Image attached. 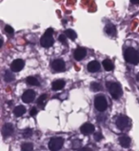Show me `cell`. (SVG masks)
<instances>
[{
	"label": "cell",
	"mask_w": 139,
	"mask_h": 151,
	"mask_svg": "<svg viewBox=\"0 0 139 151\" xmlns=\"http://www.w3.org/2000/svg\"><path fill=\"white\" fill-rule=\"evenodd\" d=\"M125 60L128 63L132 65H138L139 64V53L136 50L133 48H128L124 52Z\"/></svg>",
	"instance_id": "obj_1"
},
{
	"label": "cell",
	"mask_w": 139,
	"mask_h": 151,
	"mask_svg": "<svg viewBox=\"0 0 139 151\" xmlns=\"http://www.w3.org/2000/svg\"><path fill=\"white\" fill-rule=\"evenodd\" d=\"M106 86L111 93V97L115 99V100L119 99V97L122 95V90H121L119 84L115 83V82H108Z\"/></svg>",
	"instance_id": "obj_2"
},
{
	"label": "cell",
	"mask_w": 139,
	"mask_h": 151,
	"mask_svg": "<svg viewBox=\"0 0 139 151\" xmlns=\"http://www.w3.org/2000/svg\"><path fill=\"white\" fill-rule=\"evenodd\" d=\"M53 33H54V29L51 28H49L47 29L40 40V44L42 45V47H44V48H50V47H51V45L54 44Z\"/></svg>",
	"instance_id": "obj_3"
},
{
	"label": "cell",
	"mask_w": 139,
	"mask_h": 151,
	"mask_svg": "<svg viewBox=\"0 0 139 151\" xmlns=\"http://www.w3.org/2000/svg\"><path fill=\"white\" fill-rule=\"evenodd\" d=\"M94 106L98 111L103 112L107 109L108 107V102L106 100L105 96L103 95H97L94 99Z\"/></svg>",
	"instance_id": "obj_4"
},
{
	"label": "cell",
	"mask_w": 139,
	"mask_h": 151,
	"mask_svg": "<svg viewBox=\"0 0 139 151\" xmlns=\"http://www.w3.org/2000/svg\"><path fill=\"white\" fill-rule=\"evenodd\" d=\"M64 140L62 138H53L49 143V148L51 151H58L63 146Z\"/></svg>",
	"instance_id": "obj_5"
},
{
	"label": "cell",
	"mask_w": 139,
	"mask_h": 151,
	"mask_svg": "<svg viewBox=\"0 0 139 151\" xmlns=\"http://www.w3.org/2000/svg\"><path fill=\"white\" fill-rule=\"evenodd\" d=\"M65 62L63 61L62 59H55L54 61L51 64V68L54 71H57V72H61L65 70Z\"/></svg>",
	"instance_id": "obj_6"
},
{
	"label": "cell",
	"mask_w": 139,
	"mask_h": 151,
	"mask_svg": "<svg viewBox=\"0 0 139 151\" xmlns=\"http://www.w3.org/2000/svg\"><path fill=\"white\" fill-rule=\"evenodd\" d=\"M25 66V62L22 59H16L11 65V68L12 71L14 72H19L20 70H23V68Z\"/></svg>",
	"instance_id": "obj_7"
},
{
	"label": "cell",
	"mask_w": 139,
	"mask_h": 151,
	"mask_svg": "<svg viewBox=\"0 0 139 151\" xmlns=\"http://www.w3.org/2000/svg\"><path fill=\"white\" fill-rule=\"evenodd\" d=\"M34 98H35V93H34L33 90H26V91L23 93L22 97H21V99H22V101L26 104H29L31 103L34 100Z\"/></svg>",
	"instance_id": "obj_8"
},
{
	"label": "cell",
	"mask_w": 139,
	"mask_h": 151,
	"mask_svg": "<svg viewBox=\"0 0 139 151\" xmlns=\"http://www.w3.org/2000/svg\"><path fill=\"white\" fill-rule=\"evenodd\" d=\"M80 131H81L82 134H84V135H90V134H92V133L94 132V126L92 124H90V123L84 124L83 126L81 127Z\"/></svg>",
	"instance_id": "obj_9"
},
{
	"label": "cell",
	"mask_w": 139,
	"mask_h": 151,
	"mask_svg": "<svg viewBox=\"0 0 139 151\" xmlns=\"http://www.w3.org/2000/svg\"><path fill=\"white\" fill-rule=\"evenodd\" d=\"M87 55V50L85 48H78L75 50V53H73V56H75V59L77 60V61H80V60L83 59L85 56Z\"/></svg>",
	"instance_id": "obj_10"
},
{
	"label": "cell",
	"mask_w": 139,
	"mask_h": 151,
	"mask_svg": "<svg viewBox=\"0 0 139 151\" xmlns=\"http://www.w3.org/2000/svg\"><path fill=\"white\" fill-rule=\"evenodd\" d=\"M128 124H129V119L126 117V116H120V117H118V119L116 120V126L120 129L127 127Z\"/></svg>",
	"instance_id": "obj_11"
},
{
	"label": "cell",
	"mask_w": 139,
	"mask_h": 151,
	"mask_svg": "<svg viewBox=\"0 0 139 151\" xmlns=\"http://www.w3.org/2000/svg\"><path fill=\"white\" fill-rule=\"evenodd\" d=\"M14 133V127L11 124H5L4 127H2V135L4 138H7L9 136H11Z\"/></svg>",
	"instance_id": "obj_12"
},
{
	"label": "cell",
	"mask_w": 139,
	"mask_h": 151,
	"mask_svg": "<svg viewBox=\"0 0 139 151\" xmlns=\"http://www.w3.org/2000/svg\"><path fill=\"white\" fill-rule=\"evenodd\" d=\"M100 70V64L97 61H92L88 64V70L90 72H97Z\"/></svg>",
	"instance_id": "obj_13"
},
{
	"label": "cell",
	"mask_w": 139,
	"mask_h": 151,
	"mask_svg": "<svg viewBox=\"0 0 139 151\" xmlns=\"http://www.w3.org/2000/svg\"><path fill=\"white\" fill-rule=\"evenodd\" d=\"M119 144L124 148H128L131 145V139L128 136H122L119 138Z\"/></svg>",
	"instance_id": "obj_14"
},
{
	"label": "cell",
	"mask_w": 139,
	"mask_h": 151,
	"mask_svg": "<svg viewBox=\"0 0 139 151\" xmlns=\"http://www.w3.org/2000/svg\"><path fill=\"white\" fill-rule=\"evenodd\" d=\"M65 87V81L64 80H55L53 82V84H51V88L54 90H59V89H62L63 88Z\"/></svg>",
	"instance_id": "obj_15"
},
{
	"label": "cell",
	"mask_w": 139,
	"mask_h": 151,
	"mask_svg": "<svg viewBox=\"0 0 139 151\" xmlns=\"http://www.w3.org/2000/svg\"><path fill=\"white\" fill-rule=\"evenodd\" d=\"M26 113V107L24 106H16L14 110V114L17 117H20V116H22Z\"/></svg>",
	"instance_id": "obj_16"
},
{
	"label": "cell",
	"mask_w": 139,
	"mask_h": 151,
	"mask_svg": "<svg viewBox=\"0 0 139 151\" xmlns=\"http://www.w3.org/2000/svg\"><path fill=\"white\" fill-rule=\"evenodd\" d=\"M102 65H103L104 68H105V70H107V71H111V70H112V68H114V65H112L111 60H109V59L104 60Z\"/></svg>",
	"instance_id": "obj_17"
},
{
	"label": "cell",
	"mask_w": 139,
	"mask_h": 151,
	"mask_svg": "<svg viewBox=\"0 0 139 151\" xmlns=\"http://www.w3.org/2000/svg\"><path fill=\"white\" fill-rule=\"evenodd\" d=\"M105 32L109 35H114L116 31H115V27L114 25H108L105 27Z\"/></svg>",
	"instance_id": "obj_18"
},
{
	"label": "cell",
	"mask_w": 139,
	"mask_h": 151,
	"mask_svg": "<svg viewBox=\"0 0 139 151\" xmlns=\"http://www.w3.org/2000/svg\"><path fill=\"white\" fill-rule=\"evenodd\" d=\"M26 83H27L28 85H31V86H39L38 80L35 78V77H33V76L27 77V79H26Z\"/></svg>",
	"instance_id": "obj_19"
},
{
	"label": "cell",
	"mask_w": 139,
	"mask_h": 151,
	"mask_svg": "<svg viewBox=\"0 0 139 151\" xmlns=\"http://www.w3.org/2000/svg\"><path fill=\"white\" fill-rule=\"evenodd\" d=\"M65 35H66L67 37H69L71 40H75L77 37V34L75 31H73V29H67V31L65 32Z\"/></svg>",
	"instance_id": "obj_20"
},
{
	"label": "cell",
	"mask_w": 139,
	"mask_h": 151,
	"mask_svg": "<svg viewBox=\"0 0 139 151\" xmlns=\"http://www.w3.org/2000/svg\"><path fill=\"white\" fill-rule=\"evenodd\" d=\"M47 98H48V96L46 95V94H42V95L38 98L37 105L38 106H41V109H43V107H44V105H45L46 102H47Z\"/></svg>",
	"instance_id": "obj_21"
},
{
	"label": "cell",
	"mask_w": 139,
	"mask_h": 151,
	"mask_svg": "<svg viewBox=\"0 0 139 151\" xmlns=\"http://www.w3.org/2000/svg\"><path fill=\"white\" fill-rule=\"evenodd\" d=\"M21 149H22V151H33V145L31 143H24L21 146Z\"/></svg>",
	"instance_id": "obj_22"
},
{
	"label": "cell",
	"mask_w": 139,
	"mask_h": 151,
	"mask_svg": "<svg viewBox=\"0 0 139 151\" xmlns=\"http://www.w3.org/2000/svg\"><path fill=\"white\" fill-rule=\"evenodd\" d=\"M4 79H5V81L6 82H11V81H12L14 79V76L12 74V73L10 72V71H6L5 72V75H4Z\"/></svg>",
	"instance_id": "obj_23"
},
{
	"label": "cell",
	"mask_w": 139,
	"mask_h": 151,
	"mask_svg": "<svg viewBox=\"0 0 139 151\" xmlns=\"http://www.w3.org/2000/svg\"><path fill=\"white\" fill-rule=\"evenodd\" d=\"M90 88H92V90H93V91H98V90L101 89V85L96 83V82H93V83H92V85H90Z\"/></svg>",
	"instance_id": "obj_24"
},
{
	"label": "cell",
	"mask_w": 139,
	"mask_h": 151,
	"mask_svg": "<svg viewBox=\"0 0 139 151\" xmlns=\"http://www.w3.org/2000/svg\"><path fill=\"white\" fill-rule=\"evenodd\" d=\"M33 135V130L31 128H26L23 131V137L24 138H30Z\"/></svg>",
	"instance_id": "obj_25"
},
{
	"label": "cell",
	"mask_w": 139,
	"mask_h": 151,
	"mask_svg": "<svg viewBox=\"0 0 139 151\" xmlns=\"http://www.w3.org/2000/svg\"><path fill=\"white\" fill-rule=\"evenodd\" d=\"M81 146V141L80 140H75L72 142V148L78 149Z\"/></svg>",
	"instance_id": "obj_26"
},
{
	"label": "cell",
	"mask_w": 139,
	"mask_h": 151,
	"mask_svg": "<svg viewBox=\"0 0 139 151\" xmlns=\"http://www.w3.org/2000/svg\"><path fill=\"white\" fill-rule=\"evenodd\" d=\"M93 138H94V140L96 142H99V141H101L103 139V135L101 134L100 132H97V133H95V134H94Z\"/></svg>",
	"instance_id": "obj_27"
},
{
	"label": "cell",
	"mask_w": 139,
	"mask_h": 151,
	"mask_svg": "<svg viewBox=\"0 0 139 151\" xmlns=\"http://www.w3.org/2000/svg\"><path fill=\"white\" fill-rule=\"evenodd\" d=\"M5 31L9 34H12V33H14V29H12L11 26H6V27H5Z\"/></svg>",
	"instance_id": "obj_28"
},
{
	"label": "cell",
	"mask_w": 139,
	"mask_h": 151,
	"mask_svg": "<svg viewBox=\"0 0 139 151\" xmlns=\"http://www.w3.org/2000/svg\"><path fill=\"white\" fill-rule=\"evenodd\" d=\"M58 39H59V41H60V42H62V43H66V41H67V37H66V35H64V34H60Z\"/></svg>",
	"instance_id": "obj_29"
},
{
	"label": "cell",
	"mask_w": 139,
	"mask_h": 151,
	"mask_svg": "<svg viewBox=\"0 0 139 151\" xmlns=\"http://www.w3.org/2000/svg\"><path fill=\"white\" fill-rule=\"evenodd\" d=\"M36 113H37V109H35V107H33V109H32V110L30 111V115L33 116H33H35Z\"/></svg>",
	"instance_id": "obj_30"
},
{
	"label": "cell",
	"mask_w": 139,
	"mask_h": 151,
	"mask_svg": "<svg viewBox=\"0 0 139 151\" xmlns=\"http://www.w3.org/2000/svg\"><path fill=\"white\" fill-rule=\"evenodd\" d=\"M78 151H93V150L90 148H89V147H83V148L78 149Z\"/></svg>",
	"instance_id": "obj_31"
},
{
	"label": "cell",
	"mask_w": 139,
	"mask_h": 151,
	"mask_svg": "<svg viewBox=\"0 0 139 151\" xmlns=\"http://www.w3.org/2000/svg\"><path fill=\"white\" fill-rule=\"evenodd\" d=\"M132 4H139V1H134V0H131Z\"/></svg>",
	"instance_id": "obj_32"
},
{
	"label": "cell",
	"mask_w": 139,
	"mask_h": 151,
	"mask_svg": "<svg viewBox=\"0 0 139 151\" xmlns=\"http://www.w3.org/2000/svg\"><path fill=\"white\" fill-rule=\"evenodd\" d=\"M136 79H137V81H139V73H137V75H136Z\"/></svg>",
	"instance_id": "obj_33"
},
{
	"label": "cell",
	"mask_w": 139,
	"mask_h": 151,
	"mask_svg": "<svg viewBox=\"0 0 139 151\" xmlns=\"http://www.w3.org/2000/svg\"><path fill=\"white\" fill-rule=\"evenodd\" d=\"M7 104H8V105H12V102L9 101V102H7Z\"/></svg>",
	"instance_id": "obj_34"
}]
</instances>
